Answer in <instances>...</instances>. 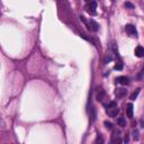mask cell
I'll return each instance as SVG.
<instances>
[{"label": "cell", "mask_w": 144, "mask_h": 144, "mask_svg": "<svg viewBox=\"0 0 144 144\" xmlns=\"http://www.w3.org/2000/svg\"><path fill=\"white\" fill-rule=\"evenodd\" d=\"M115 95L117 98H123L125 95H126V90L124 88H117L115 91Z\"/></svg>", "instance_id": "277c9868"}, {"label": "cell", "mask_w": 144, "mask_h": 144, "mask_svg": "<svg viewBox=\"0 0 144 144\" xmlns=\"http://www.w3.org/2000/svg\"><path fill=\"white\" fill-rule=\"evenodd\" d=\"M117 124L119 125V126L124 127V126H126V121H125L124 117H118L117 118Z\"/></svg>", "instance_id": "30bf717a"}, {"label": "cell", "mask_w": 144, "mask_h": 144, "mask_svg": "<svg viewBox=\"0 0 144 144\" xmlns=\"http://www.w3.org/2000/svg\"><path fill=\"white\" fill-rule=\"evenodd\" d=\"M133 136H134L135 140H138V131L137 129H135V131L133 132Z\"/></svg>", "instance_id": "5bb4252c"}, {"label": "cell", "mask_w": 144, "mask_h": 144, "mask_svg": "<svg viewBox=\"0 0 144 144\" xmlns=\"http://www.w3.org/2000/svg\"><path fill=\"white\" fill-rule=\"evenodd\" d=\"M86 1H90V0H86Z\"/></svg>", "instance_id": "ffe728a7"}, {"label": "cell", "mask_w": 144, "mask_h": 144, "mask_svg": "<svg viewBox=\"0 0 144 144\" xmlns=\"http://www.w3.org/2000/svg\"><path fill=\"white\" fill-rule=\"evenodd\" d=\"M113 142H121V140H119V132H114L113 134Z\"/></svg>", "instance_id": "8fae6325"}, {"label": "cell", "mask_w": 144, "mask_h": 144, "mask_svg": "<svg viewBox=\"0 0 144 144\" xmlns=\"http://www.w3.org/2000/svg\"><path fill=\"white\" fill-rule=\"evenodd\" d=\"M96 143H104V140H102V137L98 135V137H97V140H96Z\"/></svg>", "instance_id": "2e32d148"}, {"label": "cell", "mask_w": 144, "mask_h": 144, "mask_svg": "<svg viewBox=\"0 0 144 144\" xmlns=\"http://www.w3.org/2000/svg\"><path fill=\"white\" fill-rule=\"evenodd\" d=\"M117 82H119L121 85H127V83H128V79H127L126 77H118Z\"/></svg>", "instance_id": "ba28073f"}, {"label": "cell", "mask_w": 144, "mask_h": 144, "mask_svg": "<svg viewBox=\"0 0 144 144\" xmlns=\"http://www.w3.org/2000/svg\"><path fill=\"white\" fill-rule=\"evenodd\" d=\"M142 75H144V69L142 70Z\"/></svg>", "instance_id": "d6986e66"}, {"label": "cell", "mask_w": 144, "mask_h": 144, "mask_svg": "<svg viewBox=\"0 0 144 144\" xmlns=\"http://www.w3.org/2000/svg\"><path fill=\"white\" fill-rule=\"evenodd\" d=\"M128 141H129L128 136H125V138H124V142H125V143H128Z\"/></svg>", "instance_id": "ac0fdd59"}, {"label": "cell", "mask_w": 144, "mask_h": 144, "mask_svg": "<svg viewBox=\"0 0 144 144\" xmlns=\"http://www.w3.org/2000/svg\"><path fill=\"white\" fill-rule=\"evenodd\" d=\"M105 125H106V127H107V128H109V129H111V128H113V125H111V123H108V122H105Z\"/></svg>", "instance_id": "e0dca14e"}, {"label": "cell", "mask_w": 144, "mask_h": 144, "mask_svg": "<svg viewBox=\"0 0 144 144\" xmlns=\"http://www.w3.org/2000/svg\"><path fill=\"white\" fill-rule=\"evenodd\" d=\"M133 105L132 104H128L127 105V108H126V114H127V117L132 118L133 117Z\"/></svg>", "instance_id": "8992f818"}, {"label": "cell", "mask_w": 144, "mask_h": 144, "mask_svg": "<svg viewBox=\"0 0 144 144\" xmlns=\"http://www.w3.org/2000/svg\"><path fill=\"white\" fill-rule=\"evenodd\" d=\"M104 99H105V91L100 90L98 94H97V100H98V101H102Z\"/></svg>", "instance_id": "9c48e42d"}, {"label": "cell", "mask_w": 144, "mask_h": 144, "mask_svg": "<svg viewBox=\"0 0 144 144\" xmlns=\"http://www.w3.org/2000/svg\"><path fill=\"white\" fill-rule=\"evenodd\" d=\"M140 91H141V89H136V91L133 92V94L131 95V97H129V98H131L132 100H135V99L137 98V96H138V94H140Z\"/></svg>", "instance_id": "7c38bea8"}, {"label": "cell", "mask_w": 144, "mask_h": 144, "mask_svg": "<svg viewBox=\"0 0 144 144\" xmlns=\"http://www.w3.org/2000/svg\"><path fill=\"white\" fill-rule=\"evenodd\" d=\"M115 69L116 70H122V69H123V64H122V63H117L115 66Z\"/></svg>", "instance_id": "9a60e30c"}, {"label": "cell", "mask_w": 144, "mask_h": 144, "mask_svg": "<svg viewBox=\"0 0 144 144\" xmlns=\"http://www.w3.org/2000/svg\"><path fill=\"white\" fill-rule=\"evenodd\" d=\"M87 25H88V28L92 32H98L99 31V25L95 20H92V19L89 20V23H87Z\"/></svg>", "instance_id": "7a4b0ae2"}, {"label": "cell", "mask_w": 144, "mask_h": 144, "mask_svg": "<svg viewBox=\"0 0 144 144\" xmlns=\"http://www.w3.org/2000/svg\"><path fill=\"white\" fill-rule=\"evenodd\" d=\"M96 8H97L96 2H90V5L88 6V11L91 14H96Z\"/></svg>", "instance_id": "52a82bcc"}, {"label": "cell", "mask_w": 144, "mask_h": 144, "mask_svg": "<svg viewBox=\"0 0 144 144\" xmlns=\"http://www.w3.org/2000/svg\"><path fill=\"white\" fill-rule=\"evenodd\" d=\"M135 55H136L137 58H143L144 56V48L142 46H137V47L135 48Z\"/></svg>", "instance_id": "5b68a950"}, {"label": "cell", "mask_w": 144, "mask_h": 144, "mask_svg": "<svg viewBox=\"0 0 144 144\" xmlns=\"http://www.w3.org/2000/svg\"><path fill=\"white\" fill-rule=\"evenodd\" d=\"M119 113V109L117 107V105H116V102H110L109 105H107V114L108 116H110V117H116L117 116V114Z\"/></svg>", "instance_id": "6da1fadb"}, {"label": "cell", "mask_w": 144, "mask_h": 144, "mask_svg": "<svg viewBox=\"0 0 144 144\" xmlns=\"http://www.w3.org/2000/svg\"><path fill=\"white\" fill-rule=\"evenodd\" d=\"M113 1H114V0H113Z\"/></svg>", "instance_id": "44dd1931"}, {"label": "cell", "mask_w": 144, "mask_h": 144, "mask_svg": "<svg viewBox=\"0 0 144 144\" xmlns=\"http://www.w3.org/2000/svg\"><path fill=\"white\" fill-rule=\"evenodd\" d=\"M125 29H126L127 33H128L129 35H132V36H136V35H137L136 29H135V27L133 26V25H126Z\"/></svg>", "instance_id": "3957f363"}, {"label": "cell", "mask_w": 144, "mask_h": 144, "mask_svg": "<svg viewBox=\"0 0 144 144\" xmlns=\"http://www.w3.org/2000/svg\"><path fill=\"white\" fill-rule=\"evenodd\" d=\"M125 7L129 8V9H133V8H134V5L131 4V2H126V4H125Z\"/></svg>", "instance_id": "4fadbf2b"}]
</instances>
